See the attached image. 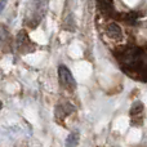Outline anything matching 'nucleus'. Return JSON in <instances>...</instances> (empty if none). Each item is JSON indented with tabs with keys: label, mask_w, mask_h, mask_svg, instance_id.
Returning <instances> with one entry per match:
<instances>
[{
	"label": "nucleus",
	"mask_w": 147,
	"mask_h": 147,
	"mask_svg": "<svg viewBox=\"0 0 147 147\" xmlns=\"http://www.w3.org/2000/svg\"><path fill=\"white\" fill-rule=\"evenodd\" d=\"M58 76H59V81L63 84L67 88L75 89L76 88V81L74 79L71 71L67 69L65 65H59L58 66Z\"/></svg>",
	"instance_id": "f257e3e1"
},
{
	"label": "nucleus",
	"mask_w": 147,
	"mask_h": 147,
	"mask_svg": "<svg viewBox=\"0 0 147 147\" xmlns=\"http://www.w3.org/2000/svg\"><path fill=\"white\" fill-rule=\"evenodd\" d=\"M75 111V109H74V106L71 103H69V102H65V103H61L57 106L56 109V117L57 119H63V117H66L67 115L72 114V112Z\"/></svg>",
	"instance_id": "f03ea898"
},
{
	"label": "nucleus",
	"mask_w": 147,
	"mask_h": 147,
	"mask_svg": "<svg viewBox=\"0 0 147 147\" xmlns=\"http://www.w3.org/2000/svg\"><path fill=\"white\" fill-rule=\"evenodd\" d=\"M26 45H34V44L31 43L30 39L27 38V35H26L25 31H21V32L18 34V36H17V47H18V49H20L21 52L26 53V52H30Z\"/></svg>",
	"instance_id": "7ed1b4c3"
},
{
	"label": "nucleus",
	"mask_w": 147,
	"mask_h": 147,
	"mask_svg": "<svg viewBox=\"0 0 147 147\" xmlns=\"http://www.w3.org/2000/svg\"><path fill=\"white\" fill-rule=\"evenodd\" d=\"M107 34H109L110 38L115 39V40H119V39L123 38V31L120 28V26L114 22L107 25Z\"/></svg>",
	"instance_id": "20e7f679"
},
{
	"label": "nucleus",
	"mask_w": 147,
	"mask_h": 147,
	"mask_svg": "<svg viewBox=\"0 0 147 147\" xmlns=\"http://www.w3.org/2000/svg\"><path fill=\"white\" fill-rule=\"evenodd\" d=\"M142 111H143V103L137 101L133 103L132 109H130V115H132V116H137V115H140Z\"/></svg>",
	"instance_id": "39448f33"
},
{
	"label": "nucleus",
	"mask_w": 147,
	"mask_h": 147,
	"mask_svg": "<svg viewBox=\"0 0 147 147\" xmlns=\"http://www.w3.org/2000/svg\"><path fill=\"white\" fill-rule=\"evenodd\" d=\"M78 143H79V133L78 132H72L71 134L67 137L66 146H76Z\"/></svg>",
	"instance_id": "423d86ee"
},
{
	"label": "nucleus",
	"mask_w": 147,
	"mask_h": 147,
	"mask_svg": "<svg viewBox=\"0 0 147 147\" xmlns=\"http://www.w3.org/2000/svg\"><path fill=\"white\" fill-rule=\"evenodd\" d=\"M5 36H7V31H5L4 27H1V26H0V44H1L3 41L7 39Z\"/></svg>",
	"instance_id": "0eeeda50"
},
{
	"label": "nucleus",
	"mask_w": 147,
	"mask_h": 147,
	"mask_svg": "<svg viewBox=\"0 0 147 147\" xmlns=\"http://www.w3.org/2000/svg\"><path fill=\"white\" fill-rule=\"evenodd\" d=\"M3 109V103H1V102H0V110H1Z\"/></svg>",
	"instance_id": "6e6552de"
}]
</instances>
